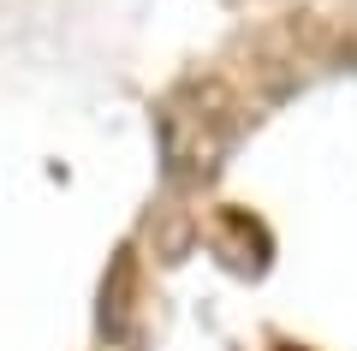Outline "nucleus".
Wrapping results in <instances>:
<instances>
[{
  "instance_id": "f257e3e1",
  "label": "nucleus",
  "mask_w": 357,
  "mask_h": 351,
  "mask_svg": "<svg viewBox=\"0 0 357 351\" xmlns=\"http://www.w3.org/2000/svg\"><path fill=\"white\" fill-rule=\"evenodd\" d=\"M131 322H137V256L119 251L114 268L102 280V310H96V327H102L107 345H126L131 339Z\"/></svg>"
}]
</instances>
